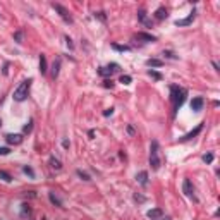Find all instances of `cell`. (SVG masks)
I'll list each match as a JSON object with an SVG mask.
<instances>
[{
  "label": "cell",
  "instance_id": "cell-1",
  "mask_svg": "<svg viewBox=\"0 0 220 220\" xmlns=\"http://www.w3.org/2000/svg\"><path fill=\"white\" fill-rule=\"evenodd\" d=\"M31 79H26V81H23L21 84L16 88L14 95H12V98H14L16 101H24L28 98V95H29V88H31Z\"/></svg>",
  "mask_w": 220,
  "mask_h": 220
},
{
  "label": "cell",
  "instance_id": "cell-2",
  "mask_svg": "<svg viewBox=\"0 0 220 220\" xmlns=\"http://www.w3.org/2000/svg\"><path fill=\"white\" fill-rule=\"evenodd\" d=\"M184 97H186V91L181 90L179 86H172L170 88V100H172V103H174L175 110L184 103Z\"/></svg>",
  "mask_w": 220,
  "mask_h": 220
},
{
  "label": "cell",
  "instance_id": "cell-3",
  "mask_svg": "<svg viewBox=\"0 0 220 220\" xmlns=\"http://www.w3.org/2000/svg\"><path fill=\"white\" fill-rule=\"evenodd\" d=\"M150 165H151L153 170L160 168V157H158V143L157 141H153L151 148H150Z\"/></svg>",
  "mask_w": 220,
  "mask_h": 220
},
{
  "label": "cell",
  "instance_id": "cell-4",
  "mask_svg": "<svg viewBox=\"0 0 220 220\" xmlns=\"http://www.w3.org/2000/svg\"><path fill=\"white\" fill-rule=\"evenodd\" d=\"M52 7L55 9L57 12H59V14H60V17H62L64 21H67V23H72V17L69 16V11H67L65 7H62L60 4H52Z\"/></svg>",
  "mask_w": 220,
  "mask_h": 220
},
{
  "label": "cell",
  "instance_id": "cell-5",
  "mask_svg": "<svg viewBox=\"0 0 220 220\" xmlns=\"http://www.w3.org/2000/svg\"><path fill=\"white\" fill-rule=\"evenodd\" d=\"M194 17H196V12L193 11L186 19H177V21H175V26H179V28H181V26H189V24L194 21Z\"/></svg>",
  "mask_w": 220,
  "mask_h": 220
},
{
  "label": "cell",
  "instance_id": "cell-6",
  "mask_svg": "<svg viewBox=\"0 0 220 220\" xmlns=\"http://www.w3.org/2000/svg\"><path fill=\"white\" fill-rule=\"evenodd\" d=\"M203 105H205V100H203L201 97H194L193 100H191V108H193L194 112H200L203 108Z\"/></svg>",
  "mask_w": 220,
  "mask_h": 220
},
{
  "label": "cell",
  "instance_id": "cell-7",
  "mask_svg": "<svg viewBox=\"0 0 220 220\" xmlns=\"http://www.w3.org/2000/svg\"><path fill=\"white\" fill-rule=\"evenodd\" d=\"M201 129H203V122L198 124V127H196L194 131H191V132H187L186 136H182V138H181V141H189V139H193L194 136H198L200 132H201Z\"/></svg>",
  "mask_w": 220,
  "mask_h": 220
},
{
  "label": "cell",
  "instance_id": "cell-8",
  "mask_svg": "<svg viewBox=\"0 0 220 220\" xmlns=\"http://www.w3.org/2000/svg\"><path fill=\"white\" fill-rule=\"evenodd\" d=\"M5 141L9 145H21L23 143V136L21 134H7L5 136Z\"/></svg>",
  "mask_w": 220,
  "mask_h": 220
},
{
  "label": "cell",
  "instance_id": "cell-9",
  "mask_svg": "<svg viewBox=\"0 0 220 220\" xmlns=\"http://www.w3.org/2000/svg\"><path fill=\"white\" fill-rule=\"evenodd\" d=\"M193 191H194V187H193V184H191V181L189 179H184V182H182V193L186 194V196H193Z\"/></svg>",
  "mask_w": 220,
  "mask_h": 220
},
{
  "label": "cell",
  "instance_id": "cell-10",
  "mask_svg": "<svg viewBox=\"0 0 220 220\" xmlns=\"http://www.w3.org/2000/svg\"><path fill=\"white\" fill-rule=\"evenodd\" d=\"M146 215H148L150 220H157V218H160V217L164 215V212H162V208H153V210H150Z\"/></svg>",
  "mask_w": 220,
  "mask_h": 220
},
{
  "label": "cell",
  "instance_id": "cell-11",
  "mask_svg": "<svg viewBox=\"0 0 220 220\" xmlns=\"http://www.w3.org/2000/svg\"><path fill=\"white\" fill-rule=\"evenodd\" d=\"M136 181H138L139 184H141V186H146V184H148V172H139L138 175H136Z\"/></svg>",
  "mask_w": 220,
  "mask_h": 220
},
{
  "label": "cell",
  "instance_id": "cell-12",
  "mask_svg": "<svg viewBox=\"0 0 220 220\" xmlns=\"http://www.w3.org/2000/svg\"><path fill=\"white\" fill-rule=\"evenodd\" d=\"M98 74L103 76V78H110V76L114 74V69H110V65H108V67H100L98 69Z\"/></svg>",
  "mask_w": 220,
  "mask_h": 220
},
{
  "label": "cell",
  "instance_id": "cell-13",
  "mask_svg": "<svg viewBox=\"0 0 220 220\" xmlns=\"http://www.w3.org/2000/svg\"><path fill=\"white\" fill-rule=\"evenodd\" d=\"M47 71H48V69H47V57L41 53L40 55V72L41 74H47Z\"/></svg>",
  "mask_w": 220,
  "mask_h": 220
},
{
  "label": "cell",
  "instance_id": "cell-14",
  "mask_svg": "<svg viewBox=\"0 0 220 220\" xmlns=\"http://www.w3.org/2000/svg\"><path fill=\"white\" fill-rule=\"evenodd\" d=\"M136 38L138 40H145V41H157V38L153 36V34H146V33H138Z\"/></svg>",
  "mask_w": 220,
  "mask_h": 220
},
{
  "label": "cell",
  "instance_id": "cell-15",
  "mask_svg": "<svg viewBox=\"0 0 220 220\" xmlns=\"http://www.w3.org/2000/svg\"><path fill=\"white\" fill-rule=\"evenodd\" d=\"M167 9H164V7H160V9H158V11L157 12H155V17H157L158 19V21H162V19H165V17H167Z\"/></svg>",
  "mask_w": 220,
  "mask_h": 220
},
{
  "label": "cell",
  "instance_id": "cell-16",
  "mask_svg": "<svg viewBox=\"0 0 220 220\" xmlns=\"http://www.w3.org/2000/svg\"><path fill=\"white\" fill-rule=\"evenodd\" d=\"M146 65H150V67H162V60H158V59H148V60H146Z\"/></svg>",
  "mask_w": 220,
  "mask_h": 220
},
{
  "label": "cell",
  "instance_id": "cell-17",
  "mask_svg": "<svg viewBox=\"0 0 220 220\" xmlns=\"http://www.w3.org/2000/svg\"><path fill=\"white\" fill-rule=\"evenodd\" d=\"M59 69H60V60L57 59L52 65V78H57V76H59Z\"/></svg>",
  "mask_w": 220,
  "mask_h": 220
},
{
  "label": "cell",
  "instance_id": "cell-18",
  "mask_svg": "<svg viewBox=\"0 0 220 220\" xmlns=\"http://www.w3.org/2000/svg\"><path fill=\"white\" fill-rule=\"evenodd\" d=\"M50 167L55 168V170H60V168H62V164H60V160H57L55 157H52L50 158Z\"/></svg>",
  "mask_w": 220,
  "mask_h": 220
},
{
  "label": "cell",
  "instance_id": "cell-19",
  "mask_svg": "<svg viewBox=\"0 0 220 220\" xmlns=\"http://www.w3.org/2000/svg\"><path fill=\"white\" fill-rule=\"evenodd\" d=\"M48 198H50V201H52V203H53V205H55V206H62V203H60V200H59V198H57V196H55V194H53V193H50V194H48Z\"/></svg>",
  "mask_w": 220,
  "mask_h": 220
},
{
  "label": "cell",
  "instance_id": "cell-20",
  "mask_svg": "<svg viewBox=\"0 0 220 220\" xmlns=\"http://www.w3.org/2000/svg\"><path fill=\"white\" fill-rule=\"evenodd\" d=\"M203 162H205V164H212L213 162V153H205V155H203Z\"/></svg>",
  "mask_w": 220,
  "mask_h": 220
},
{
  "label": "cell",
  "instance_id": "cell-21",
  "mask_svg": "<svg viewBox=\"0 0 220 220\" xmlns=\"http://www.w3.org/2000/svg\"><path fill=\"white\" fill-rule=\"evenodd\" d=\"M0 179H4L5 182H11V181H12V179H11V175H9L7 172H4V170H0Z\"/></svg>",
  "mask_w": 220,
  "mask_h": 220
},
{
  "label": "cell",
  "instance_id": "cell-22",
  "mask_svg": "<svg viewBox=\"0 0 220 220\" xmlns=\"http://www.w3.org/2000/svg\"><path fill=\"white\" fill-rule=\"evenodd\" d=\"M14 40L17 43H23V31H16L14 33Z\"/></svg>",
  "mask_w": 220,
  "mask_h": 220
},
{
  "label": "cell",
  "instance_id": "cell-23",
  "mask_svg": "<svg viewBox=\"0 0 220 220\" xmlns=\"http://www.w3.org/2000/svg\"><path fill=\"white\" fill-rule=\"evenodd\" d=\"M131 81H132L131 76H120V83H122V84H129Z\"/></svg>",
  "mask_w": 220,
  "mask_h": 220
},
{
  "label": "cell",
  "instance_id": "cell-24",
  "mask_svg": "<svg viewBox=\"0 0 220 220\" xmlns=\"http://www.w3.org/2000/svg\"><path fill=\"white\" fill-rule=\"evenodd\" d=\"M78 175L81 177L83 181H90V175L86 174V172H83V170H78Z\"/></svg>",
  "mask_w": 220,
  "mask_h": 220
},
{
  "label": "cell",
  "instance_id": "cell-25",
  "mask_svg": "<svg viewBox=\"0 0 220 220\" xmlns=\"http://www.w3.org/2000/svg\"><path fill=\"white\" fill-rule=\"evenodd\" d=\"M148 74L151 76V78H155V79H162V74H160V72H155V71H151V69L148 71Z\"/></svg>",
  "mask_w": 220,
  "mask_h": 220
},
{
  "label": "cell",
  "instance_id": "cell-26",
  "mask_svg": "<svg viewBox=\"0 0 220 220\" xmlns=\"http://www.w3.org/2000/svg\"><path fill=\"white\" fill-rule=\"evenodd\" d=\"M23 172H24V174H28V175H31V177H34L33 168H29V167H24V168H23Z\"/></svg>",
  "mask_w": 220,
  "mask_h": 220
},
{
  "label": "cell",
  "instance_id": "cell-27",
  "mask_svg": "<svg viewBox=\"0 0 220 220\" xmlns=\"http://www.w3.org/2000/svg\"><path fill=\"white\" fill-rule=\"evenodd\" d=\"M114 48L119 50V52H127L129 50V47H120V45H114Z\"/></svg>",
  "mask_w": 220,
  "mask_h": 220
},
{
  "label": "cell",
  "instance_id": "cell-28",
  "mask_svg": "<svg viewBox=\"0 0 220 220\" xmlns=\"http://www.w3.org/2000/svg\"><path fill=\"white\" fill-rule=\"evenodd\" d=\"M31 129H33V120H29V122H28V126H24V132H29Z\"/></svg>",
  "mask_w": 220,
  "mask_h": 220
},
{
  "label": "cell",
  "instance_id": "cell-29",
  "mask_svg": "<svg viewBox=\"0 0 220 220\" xmlns=\"http://www.w3.org/2000/svg\"><path fill=\"white\" fill-rule=\"evenodd\" d=\"M9 153H11L9 148H0V155H9Z\"/></svg>",
  "mask_w": 220,
  "mask_h": 220
},
{
  "label": "cell",
  "instance_id": "cell-30",
  "mask_svg": "<svg viewBox=\"0 0 220 220\" xmlns=\"http://www.w3.org/2000/svg\"><path fill=\"white\" fill-rule=\"evenodd\" d=\"M65 41H67V47H69V48H74V45H72V40H71L69 36H65Z\"/></svg>",
  "mask_w": 220,
  "mask_h": 220
},
{
  "label": "cell",
  "instance_id": "cell-31",
  "mask_svg": "<svg viewBox=\"0 0 220 220\" xmlns=\"http://www.w3.org/2000/svg\"><path fill=\"white\" fill-rule=\"evenodd\" d=\"M134 200H136V201H145V198L139 196V194H134Z\"/></svg>",
  "mask_w": 220,
  "mask_h": 220
},
{
  "label": "cell",
  "instance_id": "cell-32",
  "mask_svg": "<svg viewBox=\"0 0 220 220\" xmlns=\"http://www.w3.org/2000/svg\"><path fill=\"white\" fill-rule=\"evenodd\" d=\"M127 132H129V134H134V127L129 126V127H127Z\"/></svg>",
  "mask_w": 220,
  "mask_h": 220
},
{
  "label": "cell",
  "instance_id": "cell-33",
  "mask_svg": "<svg viewBox=\"0 0 220 220\" xmlns=\"http://www.w3.org/2000/svg\"><path fill=\"white\" fill-rule=\"evenodd\" d=\"M95 16H98V17H100L101 21H105V14H103V12H98V14H95Z\"/></svg>",
  "mask_w": 220,
  "mask_h": 220
},
{
  "label": "cell",
  "instance_id": "cell-34",
  "mask_svg": "<svg viewBox=\"0 0 220 220\" xmlns=\"http://www.w3.org/2000/svg\"><path fill=\"white\" fill-rule=\"evenodd\" d=\"M103 115H112V108H108V110H105Z\"/></svg>",
  "mask_w": 220,
  "mask_h": 220
},
{
  "label": "cell",
  "instance_id": "cell-35",
  "mask_svg": "<svg viewBox=\"0 0 220 220\" xmlns=\"http://www.w3.org/2000/svg\"><path fill=\"white\" fill-rule=\"evenodd\" d=\"M105 86H107V88H112V81H105Z\"/></svg>",
  "mask_w": 220,
  "mask_h": 220
},
{
  "label": "cell",
  "instance_id": "cell-36",
  "mask_svg": "<svg viewBox=\"0 0 220 220\" xmlns=\"http://www.w3.org/2000/svg\"><path fill=\"white\" fill-rule=\"evenodd\" d=\"M0 126H2V120H0Z\"/></svg>",
  "mask_w": 220,
  "mask_h": 220
}]
</instances>
